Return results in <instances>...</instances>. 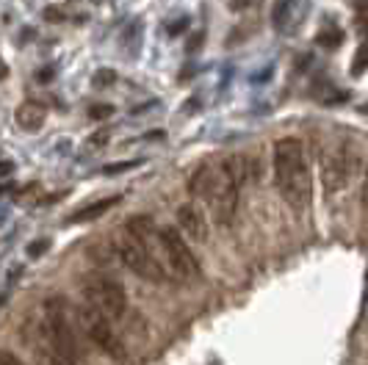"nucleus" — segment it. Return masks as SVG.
<instances>
[{"label": "nucleus", "mask_w": 368, "mask_h": 365, "mask_svg": "<svg viewBox=\"0 0 368 365\" xmlns=\"http://www.w3.org/2000/svg\"><path fill=\"white\" fill-rule=\"evenodd\" d=\"M274 182L283 200L294 211H302L310 202V191H313L310 169L305 160V147L294 136L280 138L274 144Z\"/></svg>", "instance_id": "f257e3e1"}, {"label": "nucleus", "mask_w": 368, "mask_h": 365, "mask_svg": "<svg viewBox=\"0 0 368 365\" xmlns=\"http://www.w3.org/2000/svg\"><path fill=\"white\" fill-rule=\"evenodd\" d=\"M189 191L205 202V208L216 225H230V219L236 216L241 189L230 180V174L222 169L219 160H205L194 169L192 180H189Z\"/></svg>", "instance_id": "f03ea898"}, {"label": "nucleus", "mask_w": 368, "mask_h": 365, "mask_svg": "<svg viewBox=\"0 0 368 365\" xmlns=\"http://www.w3.org/2000/svg\"><path fill=\"white\" fill-rule=\"evenodd\" d=\"M42 343L59 354L61 359L78 365V337H75V329H72V321H70V307H67V299L64 296H50L45 302V315H42Z\"/></svg>", "instance_id": "7ed1b4c3"}, {"label": "nucleus", "mask_w": 368, "mask_h": 365, "mask_svg": "<svg viewBox=\"0 0 368 365\" xmlns=\"http://www.w3.org/2000/svg\"><path fill=\"white\" fill-rule=\"evenodd\" d=\"M158 252H161V266H166L174 280H180V282L200 280L203 269L197 263V255L192 252L189 241L183 238L174 227H161L158 230Z\"/></svg>", "instance_id": "20e7f679"}, {"label": "nucleus", "mask_w": 368, "mask_h": 365, "mask_svg": "<svg viewBox=\"0 0 368 365\" xmlns=\"http://www.w3.org/2000/svg\"><path fill=\"white\" fill-rule=\"evenodd\" d=\"M86 304H92L97 313H103L108 321H116L127 313V293L125 288L108 277V274H89L81 285Z\"/></svg>", "instance_id": "39448f33"}, {"label": "nucleus", "mask_w": 368, "mask_h": 365, "mask_svg": "<svg viewBox=\"0 0 368 365\" xmlns=\"http://www.w3.org/2000/svg\"><path fill=\"white\" fill-rule=\"evenodd\" d=\"M75 313H78V324H81L83 335H86L103 354H108L111 359H125V346H122L119 335L114 332L111 321H108L103 313H97V310H94L92 304H86V302L78 304Z\"/></svg>", "instance_id": "423d86ee"}, {"label": "nucleus", "mask_w": 368, "mask_h": 365, "mask_svg": "<svg viewBox=\"0 0 368 365\" xmlns=\"http://www.w3.org/2000/svg\"><path fill=\"white\" fill-rule=\"evenodd\" d=\"M116 252H119V260H122L136 277H141V280H147V282H163V280H166V269L161 266V258H158L152 249H147L144 244H139L136 238L125 236V238L116 244Z\"/></svg>", "instance_id": "0eeeda50"}, {"label": "nucleus", "mask_w": 368, "mask_h": 365, "mask_svg": "<svg viewBox=\"0 0 368 365\" xmlns=\"http://www.w3.org/2000/svg\"><path fill=\"white\" fill-rule=\"evenodd\" d=\"M357 171V155L354 149H335L324 158V182L329 191H338L343 186H349V180Z\"/></svg>", "instance_id": "6e6552de"}, {"label": "nucleus", "mask_w": 368, "mask_h": 365, "mask_svg": "<svg viewBox=\"0 0 368 365\" xmlns=\"http://www.w3.org/2000/svg\"><path fill=\"white\" fill-rule=\"evenodd\" d=\"M174 219H177V227H180L177 233L183 238L197 241V244H205L208 241V219H205V213L194 202L180 205L177 213H174Z\"/></svg>", "instance_id": "1a4fd4ad"}, {"label": "nucleus", "mask_w": 368, "mask_h": 365, "mask_svg": "<svg viewBox=\"0 0 368 365\" xmlns=\"http://www.w3.org/2000/svg\"><path fill=\"white\" fill-rule=\"evenodd\" d=\"M125 233L158 255V227L150 216H130L125 225Z\"/></svg>", "instance_id": "9d476101"}, {"label": "nucleus", "mask_w": 368, "mask_h": 365, "mask_svg": "<svg viewBox=\"0 0 368 365\" xmlns=\"http://www.w3.org/2000/svg\"><path fill=\"white\" fill-rule=\"evenodd\" d=\"M119 194H111V197H103V200H94V202H89V205H83V208H78L75 213H70V219H67V225H86V222H97V219H103L114 205H119Z\"/></svg>", "instance_id": "9b49d317"}, {"label": "nucleus", "mask_w": 368, "mask_h": 365, "mask_svg": "<svg viewBox=\"0 0 368 365\" xmlns=\"http://www.w3.org/2000/svg\"><path fill=\"white\" fill-rule=\"evenodd\" d=\"M14 119H17V125H20L23 130L37 133V130H42V125H45V119H48V108L39 105V103H23V105L14 111Z\"/></svg>", "instance_id": "f8f14e48"}, {"label": "nucleus", "mask_w": 368, "mask_h": 365, "mask_svg": "<svg viewBox=\"0 0 368 365\" xmlns=\"http://www.w3.org/2000/svg\"><path fill=\"white\" fill-rule=\"evenodd\" d=\"M294 14H296V3H294V0H277L274 9H272L274 28H277V31H288V25H291Z\"/></svg>", "instance_id": "ddd939ff"}, {"label": "nucleus", "mask_w": 368, "mask_h": 365, "mask_svg": "<svg viewBox=\"0 0 368 365\" xmlns=\"http://www.w3.org/2000/svg\"><path fill=\"white\" fill-rule=\"evenodd\" d=\"M116 83V72L114 70H97L94 75H92V86L94 89H108V86H114Z\"/></svg>", "instance_id": "4468645a"}, {"label": "nucleus", "mask_w": 368, "mask_h": 365, "mask_svg": "<svg viewBox=\"0 0 368 365\" xmlns=\"http://www.w3.org/2000/svg\"><path fill=\"white\" fill-rule=\"evenodd\" d=\"M141 160H116V163H105L100 171L103 174H108V177H114V174H119V171H130V169H136Z\"/></svg>", "instance_id": "2eb2a0df"}, {"label": "nucleus", "mask_w": 368, "mask_h": 365, "mask_svg": "<svg viewBox=\"0 0 368 365\" xmlns=\"http://www.w3.org/2000/svg\"><path fill=\"white\" fill-rule=\"evenodd\" d=\"M354 67H351V75L357 78V75H362V70H368V42L365 45H360V50L354 53V61H351Z\"/></svg>", "instance_id": "dca6fc26"}, {"label": "nucleus", "mask_w": 368, "mask_h": 365, "mask_svg": "<svg viewBox=\"0 0 368 365\" xmlns=\"http://www.w3.org/2000/svg\"><path fill=\"white\" fill-rule=\"evenodd\" d=\"M48 249H50V238H37V241H31V244L25 247V255H28L31 260H37V258H42Z\"/></svg>", "instance_id": "f3484780"}, {"label": "nucleus", "mask_w": 368, "mask_h": 365, "mask_svg": "<svg viewBox=\"0 0 368 365\" xmlns=\"http://www.w3.org/2000/svg\"><path fill=\"white\" fill-rule=\"evenodd\" d=\"M89 116H92V119H108V116H114V105H108V103H97V105L89 108Z\"/></svg>", "instance_id": "a211bd4d"}, {"label": "nucleus", "mask_w": 368, "mask_h": 365, "mask_svg": "<svg viewBox=\"0 0 368 365\" xmlns=\"http://www.w3.org/2000/svg\"><path fill=\"white\" fill-rule=\"evenodd\" d=\"M42 17H45L48 23H64V20H67V14H64L61 6H48V9L42 12Z\"/></svg>", "instance_id": "6ab92c4d"}, {"label": "nucleus", "mask_w": 368, "mask_h": 365, "mask_svg": "<svg viewBox=\"0 0 368 365\" xmlns=\"http://www.w3.org/2000/svg\"><path fill=\"white\" fill-rule=\"evenodd\" d=\"M318 42L324 45V48H335L338 42H343V34L335 28V31H327V34H318Z\"/></svg>", "instance_id": "aec40b11"}, {"label": "nucleus", "mask_w": 368, "mask_h": 365, "mask_svg": "<svg viewBox=\"0 0 368 365\" xmlns=\"http://www.w3.org/2000/svg\"><path fill=\"white\" fill-rule=\"evenodd\" d=\"M0 365H23V359L9 348H0Z\"/></svg>", "instance_id": "412c9836"}, {"label": "nucleus", "mask_w": 368, "mask_h": 365, "mask_svg": "<svg viewBox=\"0 0 368 365\" xmlns=\"http://www.w3.org/2000/svg\"><path fill=\"white\" fill-rule=\"evenodd\" d=\"M56 78V70H39L37 72V81H42V83H48V81H53Z\"/></svg>", "instance_id": "4be33fe9"}, {"label": "nucleus", "mask_w": 368, "mask_h": 365, "mask_svg": "<svg viewBox=\"0 0 368 365\" xmlns=\"http://www.w3.org/2000/svg\"><path fill=\"white\" fill-rule=\"evenodd\" d=\"M14 171V163L12 160H0V177H9Z\"/></svg>", "instance_id": "5701e85b"}, {"label": "nucleus", "mask_w": 368, "mask_h": 365, "mask_svg": "<svg viewBox=\"0 0 368 365\" xmlns=\"http://www.w3.org/2000/svg\"><path fill=\"white\" fill-rule=\"evenodd\" d=\"M360 197H362V205L368 208V163H365V180H362V191H360Z\"/></svg>", "instance_id": "b1692460"}, {"label": "nucleus", "mask_w": 368, "mask_h": 365, "mask_svg": "<svg viewBox=\"0 0 368 365\" xmlns=\"http://www.w3.org/2000/svg\"><path fill=\"white\" fill-rule=\"evenodd\" d=\"M186 25H189V20H186V17H180V23H174V25H169V34L174 36V34H180V31H183V28H186Z\"/></svg>", "instance_id": "393cba45"}, {"label": "nucleus", "mask_w": 368, "mask_h": 365, "mask_svg": "<svg viewBox=\"0 0 368 365\" xmlns=\"http://www.w3.org/2000/svg\"><path fill=\"white\" fill-rule=\"evenodd\" d=\"M105 141H108V130H100V133H94L89 138V144H105Z\"/></svg>", "instance_id": "a878e982"}, {"label": "nucleus", "mask_w": 368, "mask_h": 365, "mask_svg": "<svg viewBox=\"0 0 368 365\" xmlns=\"http://www.w3.org/2000/svg\"><path fill=\"white\" fill-rule=\"evenodd\" d=\"M3 78H9V67H6L3 59H0V81H3Z\"/></svg>", "instance_id": "bb28decb"}]
</instances>
